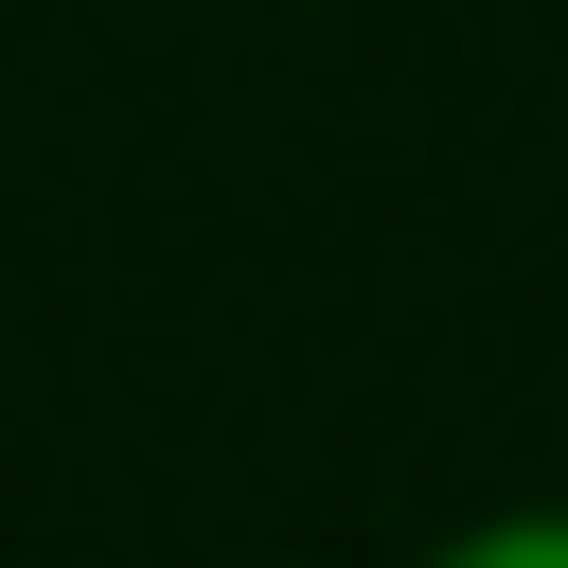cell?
Masks as SVG:
<instances>
[{
    "label": "cell",
    "instance_id": "cell-1",
    "mask_svg": "<svg viewBox=\"0 0 568 568\" xmlns=\"http://www.w3.org/2000/svg\"><path fill=\"white\" fill-rule=\"evenodd\" d=\"M462 568H568V532H497V550H462Z\"/></svg>",
    "mask_w": 568,
    "mask_h": 568
}]
</instances>
